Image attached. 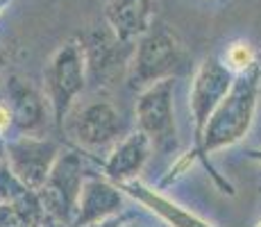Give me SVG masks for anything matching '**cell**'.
<instances>
[{
    "mask_svg": "<svg viewBox=\"0 0 261 227\" xmlns=\"http://www.w3.org/2000/svg\"><path fill=\"white\" fill-rule=\"evenodd\" d=\"M259 89H261V59L250 70L234 78L225 98L214 109L212 118H209L207 128H204L202 143H200L202 157L209 150L232 145L239 139H243V134L252 125L254 109H257V100H259Z\"/></svg>",
    "mask_w": 261,
    "mask_h": 227,
    "instance_id": "6da1fadb",
    "label": "cell"
},
{
    "mask_svg": "<svg viewBox=\"0 0 261 227\" xmlns=\"http://www.w3.org/2000/svg\"><path fill=\"white\" fill-rule=\"evenodd\" d=\"M173 80L150 84V89L141 95L137 105V120L141 132L148 134L152 148L159 153H170L177 145L175 134V118H173Z\"/></svg>",
    "mask_w": 261,
    "mask_h": 227,
    "instance_id": "7a4b0ae2",
    "label": "cell"
},
{
    "mask_svg": "<svg viewBox=\"0 0 261 227\" xmlns=\"http://www.w3.org/2000/svg\"><path fill=\"white\" fill-rule=\"evenodd\" d=\"M182 66V48L175 37L164 28H157L141 41L132 66V84H154L168 80L175 70Z\"/></svg>",
    "mask_w": 261,
    "mask_h": 227,
    "instance_id": "3957f363",
    "label": "cell"
},
{
    "mask_svg": "<svg viewBox=\"0 0 261 227\" xmlns=\"http://www.w3.org/2000/svg\"><path fill=\"white\" fill-rule=\"evenodd\" d=\"M46 87L55 109V120L64 123L75 95L84 89V53L77 43H68L55 55L46 73Z\"/></svg>",
    "mask_w": 261,
    "mask_h": 227,
    "instance_id": "277c9868",
    "label": "cell"
},
{
    "mask_svg": "<svg viewBox=\"0 0 261 227\" xmlns=\"http://www.w3.org/2000/svg\"><path fill=\"white\" fill-rule=\"evenodd\" d=\"M80 193H82V164L77 155H66L55 161L50 168L46 184L41 186L43 207L50 216L59 220H71L80 207Z\"/></svg>",
    "mask_w": 261,
    "mask_h": 227,
    "instance_id": "5b68a950",
    "label": "cell"
},
{
    "mask_svg": "<svg viewBox=\"0 0 261 227\" xmlns=\"http://www.w3.org/2000/svg\"><path fill=\"white\" fill-rule=\"evenodd\" d=\"M234 82V73L225 64H218L216 59H207L202 66L198 68L191 87V114H193L195 123V141L198 145L202 143L204 128H207L209 118H212L214 109L225 98Z\"/></svg>",
    "mask_w": 261,
    "mask_h": 227,
    "instance_id": "8992f818",
    "label": "cell"
},
{
    "mask_svg": "<svg viewBox=\"0 0 261 227\" xmlns=\"http://www.w3.org/2000/svg\"><path fill=\"white\" fill-rule=\"evenodd\" d=\"M12 173L30 189H41L46 184L50 168L57 161V148L48 141H37L32 136H23L7 148Z\"/></svg>",
    "mask_w": 261,
    "mask_h": 227,
    "instance_id": "52a82bcc",
    "label": "cell"
},
{
    "mask_svg": "<svg viewBox=\"0 0 261 227\" xmlns=\"http://www.w3.org/2000/svg\"><path fill=\"white\" fill-rule=\"evenodd\" d=\"M68 130L84 148H102L120 139L123 120L112 105L91 103L75 114V118L68 123Z\"/></svg>",
    "mask_w": 261,
    "mask_h": 227,
    "instance_id": "ba28073f",
    "label": "cell"
},
{
    "mask_svg": "<svg viewBox=\"0 0 261 227\" xmlns=\"http://www.w3.org/2000/svg\"><path fill=\"white\" fill-rule=\"evenodd\" d=\"M150 148H152V143H150L145 132L125 136L114 148V153L109 155L107 164H105V173L112 180H116L118 184H125L143 168L145 159L150 155Z\"/></svg>",
    "mask_w": 261,
    "mask_h": 227,
    "instance_id": "9c48e42d",
    "label": "cell"
},
{
    "mask_svg": "<svg viewBox=\"0 0 261 227\" xmlns=\"http://www.w3.org/2000/svg\"><path fill=\"white\" fill-rule=\"evenodd\" d=\"M120 189L127 191V193L132 195V198H137L139 203L148 205L154 214H159L173 227H212V225L204 223V220H200L198 216L189 214L184 207H179V205L170 203V200H166V198H162L159 193H154L152 189L139 184V182H125V184H120Z\"/></svg>",
    "mask_w": 261,
    "mask_h": 227,
    "instance_id": "30bf717a",
    "label": "cell"
},
{
    "mask_svg": "<svg viewBox=\"0 0 261 227\" xmlns=\"http://www.w3.org/2000/svg\"><path fill=\"white\" fill-rule=\"evenodd\" d=\"M120 205V195L112 186L102 184L98 180H91L82 186L80 193V207H77V227L82 225H91L102 220L107 214L116 211V207Z\"/></svg>",
    "mask_w": 261,
    "mask_h": 227,
    "instance_id": "8fae6325",
    "label": "cell"
},
{
    "mask_svg": "<svg viewBox=\"0 0 261 227\" xmlns=\"http://www.w3.org/2000/svg\"><path fill=\"white\" fill-rule=\"evenodd\" d=\"M107 16L120 39L134 37L148 30L150 21V0H112Z\"/></svg>",
    "mask_w": 261,
    "mask_h": 227,
    "instance_id": "7c38bea8",
    "label": "cell"
},
{
    "mask_svg": "<svg viewBox=\"0 0 261 227\" xmlns=\"http://www.w3.org/2000/svg\"><path fill=\"white\" fill-rule=\"evenodd\" d=\"M12 98H14V107H16V116L23 128L32 130V128H37V125H41L43 100L39 98L32 89L25 87V84H14Z\"/></svg>",
    "mask_w": 261,
    "mask_h": 227,
    "instance_id": "4fadbf2b",
    "label": "cell"
},
{
    "mask_svg": "<svg viewBox=\"0 0 261 227\" xmlns=\"http://www.w3.org/2000/svg\"><path fill=\"white\" fill-rule=\"evenodd\" d=\"M257 62H259L257 50L248 41H237V43L227 45V50H225V66L232 70L234 75H241V73H245V70H250Z\"/></svg>",
    "mask_w": 261,
    "mask_h": 227,
    "instance_id": "5bb4252c",
    "label": "cell"
},
{
    "mask_svg": "<svg viewBox=\"0 0 261 227\" xmlns=\"http://www.w3.org/2000/svg\"><path fill=\"white\" fill-rule=\"evenodd\" d=\"M12 120H14V116H12V112H9V107L0 103V136L12 128Z\"/></svg>",
    "mask_w": 261,
    "mask_h": 227,
    "instance_id": "9a60e30c",
    "label": "cell"
},
{
    "mask_svg": "<svg viewBox=\"0 0 261 227\" xmlns=\"http://www.w3.org/2000/svg\"><path fill=\"white\" fill-rule=\"evenodd\" d=\"M120 225L118 220H112V223H91V225H84V227H116Z\"/></svg>",
    "mask_w": 261,
    "mask_h": 227,
    "instance_id": "2e32d148",
    "label": "cell"
},
{
    "mask_svg": "<svg viewBox=\"0 0 261 227\" xmlns=\"http://www.w3.org/2000/svg\"><path fill=\"white\" fill-rule=\"evenodd\" d=\"M41 227H62L59 223H55V220H46V223H43Z\"/></svg>",
    "mask_w": 261,
    "mask_h": 227,
    "instance_id": "e0dca14e",
    "label": "cell"
},
{
    "mask_svg": "<svg viewBox=\"0 0 261 227\" xmlns=\"http://www.w3.org/2000/svg\"><path fill=\"white\" fill-rule=\"evenodd\" d=\"M252 155V157H257V159H261V153H250Z\"/></svg>",
    "mask_w": 261,
    "mask_h": 227,
    "instance_id": "ac0fdd59",
    "label": "cell"
},
{
    "mask_svg": "<svg viewBox=\"0 0 261 227\" xmlns=\"http://www.w3.org/2000/svg\"><path fill=\"white\" fill-rule=\"evenodd\" d=\"M257 227H261V220H259V223H257Z\"/></svg>",
    "mask_w": 261,
    "mask_h": 227,
    "instance_id": "d6986e66",
    "label": "cell"
}]
</instances>
